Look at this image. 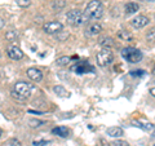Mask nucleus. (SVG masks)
Returning a JSON list of instances; mask_svg holds the SVG:
<instances>
[{
  "label": "nucleus",
  "instance_id": "30",
  "mask_svg": "<svg viewBox=\"0 0 155 146\" xmlns=\"http://www.w3.org/2000/svg\"><path fill=\"white\" fill-rule=\"evenodd\" d=\"M96 146H110V145H109L107 142H106V141H104V140H102V141H101V144L96 145Z\"/></svg>",
  "mask_w": 155,
  "mask_h": 146
},
{
  "label": "nucleus",
  "instance_id": "15",
  "mask_svg": "<svg viewBox=\"0 0 155 146\" xmlns=\"http://www.w3.org/2000/svg\"><path fill=\"white\" fill-rule=\"evenodd\" d=\"M137 11H140V5L137 3H133V2H130L128 3L127 5H125V13L127 14H132V13H136Z\"/></svg>",
  "mask_w": 155,
  "mask_h": 146
},
{
  "label": "nucleus",
  "instance_id": "9",
  "mask_svg": "<svg viewBox=\"0 0 155 146\" xmlns=\"http://www.w3.org/2000/svg\"><path fill=\"white\" fill-rule=\"evenodd\" d=\"M149 23H150V18L146 16H137L133 19H130V25L134 28H142L145 26H147Z\"/></svg>",
  "mask_w": 155,
  "mask_h": 146
},
{
  "label": "nucleus",
  "instance_id": "20",
  "mask_svg": "<svg viewBox=\"0 0 155 146\" xmlns=\"http://www.w3.org/2000/svg\"><path fill=\"white\" fill-rule=\"evenodd\" d=\"M70 61H71V58H70V57L64 56V57L57 58L56 65H57V66H66V65H69V62H70Z\"/></svg>",
  "mask_w": 155,
  "mask_h": 146
},
{
  "label": "nucleus",
  "instance_id": "26",
  "mask_svg": "<svg viewBox=\"0 0 155 146\" xmlns=\"http://www.w3.org/2000/svg\"><path fill=\"white\" fill-rule=\"evenodd\" d=\"M113 146H129V144L127 141H120V140H116L113 142Z\"/></svg>",
  "mask_w": 155,
  "mask_h": 146
},
{
  "label": "nucleus",
  "instance_id": "17",
  "mask_svg": "<svg viewBox=\"0 0 155 146\" xmlns=\"http://www.w3.org/2000/svg\"><path fill=\"white\" fill-rule=\"evenodd\" d=\"M53 92H54V93H56L58 97H67V96H69L67 91H66L62 85H56V87H53Z\"/></svg>",
  "mask_w": 155,
  "mask_h": 146
},
{
  "label": "nucleus",
  "instance_id": "6",
  "mask_svg": "<svg viewBox=\"0 0 155 146\" xmlns=\"http://www.w3.org/2000/svg\"><path fill=\"white\" fill-rule=\"evenodd\" d=\"M71 71H74L75 74H79V75H83L87 74V72H94V67L89 65L87 61H81V62H76V64L71 67Z\"/></svg>",
  "mask_w": 155,
  "mask_h": 146
},
{
  "label": "nucleus",
  "instance_id": "14",
  "mask_svg": "<svg viewBox=\"0 0 155 146\" xmlns=\"http://www.w3.org/2000/svg\"><path fill=\"white\" fill-rule=\"evenodd\" d=\"M98 44L104 48H110L114 45V40H113V38H110V36H102V38H100Z\"/></svg>",
  "mask_w": 155,
  "mask_h": 146
},
{
  "label": "nucleus",
  "instance_id": "10",
  "mask_svg": "<svg viewBox=\"0 0 155 146\" xmlns=\"http://www.w3.org/2000/svg\"><path fill=\"white\" fill-rule=\"evenodd\" d=\"M27 76L35 83H39V81L43 80V72L39 69H36V67H30V69H27Z\"/></svg>",
  "mask_w": 155,
  "mask_h": 146
},
{
  "label": "nucleus",
  "instance_id": "8",
  "mask_svg": "<svg viewBox=\"0 0 155 146\" xmlns=\"http://www.w3.org/2000/svg\"><path fill=\"white\" fill-rule=\"evenodd\" d=\"M7 53H8V56H9V58H12V60H14V61H19V60H22L23 58V52H22V49L19 48L18 45H16V44H12V45H9L8 48H7Z\"/></svg>",
  "mask_w": 155,
  "mask_h": 146
},
{
  "label": "nucleus",
  "instance_id": "12",
  "mask_svg": "<svg viewBox=\"0 0 155 146\" xmlns=\"http://www.w3.org/2000/svg\"><path fill=\"white\" fill-rule=\"evenodd\" d=\"M102 31V26L98 25V23H92V25L87 28V35L88 36H94V35H98V34Z\"/></svg>",
  "mask_w": 155,
  "mask_h": 146
},
{
  "label": "nucleus",
  "instance_id": "2",
  "mask_svg": "<svg viewBox=\"0 0 155 146\" xmlns=\"http://www.w3.org/2000/svg\"><path fill=\"white\" fill-rule=\"evenodd\" d=\"M83 13L88 17V19H94V21H97V19H100L104 16V7L100 0H91V2L87 4L85 11Z\"/></svg>",
  "mask_w": 155,
  "mask_h": 146
},
{
  "label": "nucleus",
  "instance_id": "34",
  "mask_svg": "<svg viewBox=\"0 0 155 146\" xmlns=\"http://www.w3.org/2000/svg\"><path fill=\"white\" fill-rule=\"evenodd\" d=\"M147 2H154V0H147Z\"/></svg>",
  "mask_w": 155,
  "mask_h": 146
},
{
  "label": "nucleus",
  "instance_id": "1",
  "mask_svg": "<svg viewBox=\"0 0 155 146\" xmlns=\"http://www.w3.org/2000/svg\"><path fill=\"white\" fill-rule=\"evenodd\" d=\"M34 89H35V87H34L31 83L18 81V83H16V85H14V91L12 92V96L17 100L25 101L32 95Z\"/></svg>",
  "mask_w": 155,
  "mask_h": 146
},
{
  "label": "nucleus",
  "instance_id": "11",
  "mask_svg": "<svg viewBox=\"0 0 155 146\" xmlns=\"http://www.w3.org/2000/svg\"><path fill=\"white\" fill-rule=\"evenodd\" d=\"M52 133L58 136V137L66 138V137H69V134H70V129L67 128V127H64V125H60V127L53 128L52 129Z\"/></svg>",
  "mask_w": 155,
  "mask_h": 146
},
{
  "label": "nucleus",
  "instance_id": "28",
  "mask_svg": "<svg viewBox=\"0 0 155 146\" xmlns=\"http://www.w3.org/2000/svg\"><path fill=\"white\" fill-rule=\"evenodd\" d=\"M28 114H36V115H43L44 113H43V111H35V110H28Z\"/></svg>",
  "mask_w": 155,
  "mask_h": 146
},
{
  "label": "nucleus",
  "instance_id": "35",
  "mask_svg": "<svg viewBox=\"0 0 155 146\" xmlns=\"http://www.w3.org/2000/svg\"><path fill=\"white\" fill-rule=\"evenodd\" d=\"M0 58H2V52H0Z\"/></svg>",
  "mask_w": 155,
  "mask_h": 146
},
{
  "label": "nucleus",
  "instance_id": "23",
  "mask_svg": "<svg viewBox=\"0 0 155 146\" xmlns=\"http://www.w3.org/2000/svg\"><path fill=\"white\" fill-rule=\"evenodd\" d=\"M2 146H21V142H19V140H17V138H9Z\"/></svg>",
  "mask_w": 155,
  "mask_h": 146
},
{
  "label": "nucleus",
  "instance_id": "3",
  "mask_svg": "<svg viewBox=\"0 0 155 146\" xmlns=\"http://www.w3.org/2000/svg\"><path fill=\"white\" fill-rule=\"evenodd\" d=\"M122 56L123 58L129 64H137L142 60V52L137 49V48H133V47H127V48H123L122 51Z\"/></svg>",
  "mask_w": 155,
  "mask_h": 146
},
{
  "label": "nucleus",
  "instance_id": "5",
  "mask_svg": "<svg viewBox=\"0 0 155 146\" xmlns=\"http://www.w3.org/2000/svg\"><path fill=\"white\" fill-rule=\"evenodd\" d=\"M96 60H97V64H98V66L106 67V66H109V65L113 64L114 55H113V52H111L110 48H104V49H101L96 55Z\"/></svg>",
  "mask_w": 155,
  "mask_h": 146
},
{
  "label": "nucleus",
  "instance_id": "21",
  "mask_svg": "<svg viewBox=\"0 0 155 146\" xmlns=\"http://www.w3.org/2000/svg\"><path fill=\"white\" fill-rule=\"evenodd\" d=\"M17 38H18V32L17 31L11 30V31H7L5 32V39H7L8 41H14Z\"/></svg>",
  "mask_w": 155,
  "mask_h": 146
},
{
  "label": "nucleus",
  "instance_id": "13",
  "mask_svg": "<svg viewBox=\"0 0 155 146\" xmlns=\"http://www.w3.org/2000/svg\"><path fill=\"white\" fill-rule=\"evenodd\" d=\"M106 132H107V134L111 136V137H122L124 134L123 129L119 128V127H110V128H107Z\"/></svg>",
  "mask_w": 155,
  "mask_h": 146
},
{
  "label": "nucleus",
  "instance_id": "18",
  "mask_svg": "<svg viewBox=\"0 0 155 146\" xmlns=\"http://www.w3.org/2000/svg\"><path fill=\"white\" fill-rule=\"evenodd\" d=\"M133 125L145 129L146 132H153V129H154V124L153 123H145V124H142V123H138V121H133Z\"/></svg>",
  "mask_w": 155,
  "mask_h": 146
},
{
  "label": "nucleus",
  "instance_id": "31",
  "mask_svg": "<svg viewBox=\"0 0 155 146\" xmlns=\"http://www.w3.org/2000/svg\"><path fill=\"white\" fill-rule=\"evenodd\" d=\"M4 25H5V22H4V19L3 18H0V28H3Z\"/></svg>",
  "mask_w": 155,
  "mask_h": 146
},
{
  "label": "nucleus",
  "instance_id": "7",
  "mask_svg": "<svg viewBox=\"0 0 155 146\" xmlns=\"http://www.w3.org/2000/svg\"><path fill=\"white\" fill-rule=\"evenodd\" d=\"M43 30H44V32L49 34V35H54V34H58L64 30V25L58 21H49V22L44 23Z\"/></svg>",
  "mask_w": 155,
  "mask_h": 146
},
{
  "label": "nucleus",
  "instance_id": "27",
  "mask_svg": "<svg viewBox=\"0 0 155 146\" xmlns=\"http://www.w3.org/2000/svg\"><path fill=\"white\" fill-rule=\"evenodd\" d=\"M143 70H136V71H132L130 72V75L132 76H141V75H143Z\"/></svg>",
  "mask_w": 155,
  "mask_h": 146
},
{
  "label": "nucleus",
  "instance_id": "4",
  "mask_svg": "<svg viewBox=\"0 0 155 146\" xmlns=\"http://www.w3.org/2000/svg\"><path fill=\"white\" fill-rule=\"evenodd\" d=\"M66 18L69 23H71L72 26H79V25H83L87 21H89L88 17L85 16L83 12L78 11V9H72V11H69L66 14Z\"/></svg>",
  "mask_w": 155,
  "mask_h": 146
},
{
  "label": "nucleus",
  "instance_id": "22",
  "mask_svg": "<svg viewBox=\"0 0 155 146\" xmlns=\"http://www.w3.org/2000/svg\"><path fill=\"white\" fill-rule=\"evenodd\" d=\"M28 124H30V127H32V128H39V127H41V125H44L47 123H45V121H43V120L30 119V120H28Z\"/></svg>",
  "mask_w": 155,
  "mask_h": 146
},
{
  "label": "nucleus",
  "instance_id": "19",
  "mask_svg": "<svg viewBox=\"0 0 155 146\" xmlns=\"http://www.w3.org/2000/svg\"><path fill=\"white\" fill-rule=\"evenodd\" d=\"M118 36H119V39H122V40L128 41V40H130V39H132V34H130L129 31L120 30V31L118 32Z\"/></svg>",
  "mask_w": 155,
  "mask_h": 146
},
{
  "label": "nucleus",
  "instance_id": "25",
  "mask_svg": "<svg viewBox=\"0 0 155 146\" xmlns=\"http://www.w3.org/2000/svg\"><path fill=\"white\" fill-rule=\"evenodd\" d=\"M51 141L49 140H34L32 141V145L34 146H45V145H48Z\"/></svg>",
  "mask_w": 155,
  "mask_h": 146
},
{
  "label": "nucleus",
  "instance_id": "24",
  "mask_svg": "<svg viewBox=\"0 0 155 146\" xmlns=\"http://www.w3.org/2000/svg\"><path fill=\"white\" fill-rule=\"evenodd\" d=\"M17 5L21 8H27L31 5V0H16Z\"/></svg>",
  "mask_w": 155,
  "mask_h": 146
},
{
  "label": "nucleus",
  "instance_id": "16",
  "mask_svg": "<svg viewBox=\"0 0 155 146\" xmlns=\"http://www.w3.org/2000/svg\"><path fill=\"white\" fill-rule=\"evenodd\" d=\"M65 7H66V3L64 2V0H54V2L52 3V9L54 12H60Z\"/></svg>",
  "mask_w": 155,
  "mask_h": 146
},
{
  "label": "nucleus",
  "instance_id": "33",
  "mask_svg": "<svg viewBox=\"0 0 155 146\" xmlns=\"http://www.w3.org/2000/svg\"><path fill=\"white\" fill-rule=\"evenodd\" d=\"M2 134H3V129L0 128V137H2Z\"/></svg>",
  "mask_w": 155,
  "mask_h": 146
},
{
  "label": "nucleus",
  "instance_id": "29",
  "mask_svg": "<svg viewBox=\"0 0 155 146\" xmlns=\"http://www.w3.org/2000/svg\"><path fill=\"white\" fill-rule=\"evenodd\" d=\"M147 39H150V40H154V30H151V34H147Z\"/></svg>",
  "mask_w": 155,
  "mask_h": 146
},
{
  "label": "nucleus",
  "instance_id": "32",
  "mask_svg": "<svg viewBox=\"0 0 155 146\" xmlns=\"http://www.w3.org/2000/svg\"><path fill=\"white\" fill-rule=\"evenodd\" d=\"M150 92H151V96L154 97V96H155V89H154V88H151V89H150Z\"/></svg>",
  "mask_w": 155,
  "mask_h": 146
}]
</instances>
